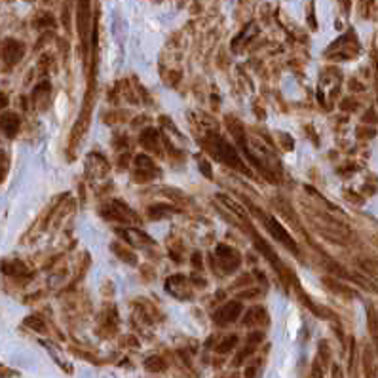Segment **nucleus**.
<instances>
[{"label":"nucleus","instance_id":"13","mask_svg":"<svg viewBox=\"0 0 378 378\" xmlns=\"http://www.w3.org/2000/svg\"><path fill=\"white\" fill-rule=\"evenodd\" d=\"M113 249H114V251H116V253H120V259H122V260H127L129 264H135V259H133V255H131V253H129V251H120V249H118V246H116V243H114V246H113Z\"/></svg>","mask_w":378,"mask_h":378},{"label":"nucleus","instance_id":"16","mask_svg":"<svg viewBox=\"0 0 378 378\" xmlns=\"http://www.w3.org/2000/svg\"><path fill=\"white\" fill-rule=\"evenodd\" d=\"M255 374H257V365L247 367V371H246V378H255Z\"/></svg>","mask_w":378,"mask_h":378},{"label":"nucleus","instance_id":"2","mask_svg":"<svg viewBox=\"0 0 378 378\" xmlns=\"http://www.w3.org/2000/svg\"><path fill=\"white\" fill-rule=\"evenodd\" d=\"M266 228H268L274 238L278 239V241H281V243H283V246H285L289 251L299 253V247H297V243L293 241V238L289 236V234H287V230L281 225H279L278 220H276V219H266Z\"/></svg>","mask_w":378,"mask_h":378},{"label":"nucleus","instance_id":"6","mask_svg":"<svg viewBox=\"0 0 378 378\" xmlns=\"http://www.w3.org/2000/svg\"><path fill=\"white\" fill-rule=\"evenodd\" d=\"M19 116L15 113H4L0 116V129L6 137H15V133L19 131Z\"/></svg>","mask_w":378,"mask_h":378},{"label":"nucleus","instance_id":"17","mask_svg":"<svg viewBox=\"0 0 378 378\" xmlns=\"http://www.w3.org/2000/svg\"><path fill=\"white\" fill-rule=\"evenodd\" d=\"M199 169H204V173H206L207 177H211V171H209V164H207V162H199Z\"/></svg>","mask_w":378,"mask_h":378},{"label":"nucleus","instance_id":"4","mask_svg":"<svg viewBox=\"0 0 378 378\" xmlns=\"http://www.w3.org/2000/svg\"><path fill=\"white\" fill-rule=\"evenodd\" d=\"M239 314H241V304L239 302H228L220 308L219 312H215V323H219V325H228V323H232L236 321Z\"/></svg>","mask_w":378,"mask_h":378},{"label":"nucleus","instance_id":"15","mask_svg":"<svg viewBox=\"0 0 378 378\" xmlns=\"http://www.w3.org/2000/svg\"><path fill=\"white\" fill-rule=\"evenodd\" d=\"M262 337H264L262 332H257V335H251V337L247 339V342H249V344H255V342H260V340H262Z\"/></svg>","mask_w":378,"mask_h":378},{"label":"nucleus","instance_id":"5","mask_svg":"<svg viewBox=\"0 0 378 378\" xmlns=\"http://www.w3.org/2000/svg\"><path fill=\"white\" fill-rule=\"evenodd\" d=\"M217 253H219V262L220 266L225 268L226 272H232L239 266V255L238 251H234L230 247L226 246H219L217 247Z\"/></svg>","mask_w":378,"mask_h":378},{"label":"nucleus","instance_id":"3","mask_svg":"<svg viewBox=\"0 0 378 378\" xmlns=\"http://www.w3.org/2000/svg\"><path fill=\"white\" fill-rule=\"evenodd\" d=\"M25 55V46L17 42V40H6L4 46H2V57L6 61L8 65H15L19 63Z\"/></svg>","mask_w":378,"mask_h":378},{"label":"nucleus","instance_id":"11","mask_svg":"<svg viewBox=\"0 0 378 378\" xmlns=\"http://www.w3.org/2000/svg\"><path fill=\"white\" fill-rule=\"evenodd\" d=\"M25 325L31 327V329H34V331H38V332L46 331V323H44L40 318H36V316H29V318L25 319Z\"/></svg>","mask_w":378,"mask_h":378},{"label":"nucleus","instance_id":"10","mask_svg":"<svg viewBox=\"0 0 378 378\" xmlns=\"http://www.w3.org/2000/svg\"><path fill=\"white\" fill-rule=\"evenodd\" d=\"M369 327H371L372 339L376 340L378 344V310H374V308H369Z\"/></svg>","mask_w":378,"mask_h":378},{"label":"nucleus","instance_id":"9","mask_svg":"<svg viewBox=\"0 0 378 378\" xmlns=\"http://www.w3.org/2000/svg\"><path fill=\"white\" fill-rule=\"evenodd\" d=\"M145 369L150 372H162V371H166L167 365L162 358H148L145 361Z\"/></svg>","mask_w":378,"mask_h":378},{"label":"nucleus","instance_id":"1","mask_svg":"<svg viewBox=\"0 0 378 378\" xmlns=\"http://www.w3.org/2000/svg\"><path fill=\"white\" fill-rule=\"evenodd\" d=\"M206 146H207V150H209V152H211L215 158L219 160V162H225V164L236 167V169H239V171L249 173V169H246V167H243V164H241V160L238 158L236 150H234L232 146L228 145L226 141L220 139V137H213L209 143H206Z\"/></svg>","mask_w":378,"mask_h":378},{"label":"nucleus","instance_id":"14","mask_svg":"<svg viewBox=\"0 0 378 378\" xmlns=\"http://www.w3.org/2000/svg\"><path fill=\"white\" fill-rule=\"evenodd\" d=\"M13 374H17V372H13V371H10V369H6V367L0 365V378H10V376H13Z\"/></svg>","mask_w":378,"mask_h":378},{"label":"nucleus","instance_id":"12","mask_svg":"<svg viewBox=\"0 0 378 378\" xmlns=\"http://www.w3.org/2000/svg\"><path fill=\"white\" fill-rule=\"evenodd\" d=\"M236 342H238V339H236V337H228V339H226L225 342H223V344H219V348H217V350H219L220 353L230 352V350H232L234 346H236Z\"/></svg>","mask_w":378,"mask_h":378},{"label":"nucleus","instance_id":"18","mask_svg":"<svg viewBox=\"0 0 378 378\" xmlns=\"http://www.w3.org/2000/svg\"><path fill=\"white\" fill-rule=\"evenodd\" d=\"M8 105V97L6 95H0V108H4Z\"/></svg>","mask_w":378,"mask_h":378},{"label":"nucleus","instance_id":"8","mask_svg":"<svg viewBox=\"0 0 378 378\" xmlns=\"http://www.w3.org/2000/svg\"><path fill=\"white\" fill-rule=\"evenodd\" d=\"M0 268H2V272L8 274V276H15V274L27 272L25 266L21 264L19 260H12V262H2V264H0Z\"/></svg>","mask_w":378,"mask_h":378},{"label":"nucleus","instance_id":"7","mask_svg":"<svg viewBox=\"0 0 378 378\" xmlns=\"http://www.w3.org/2000/svg\"><path fill=\"white\" fill-rule=\"evenodd\" d=\"M253 239H255V246L259 247L260 251L264 253V257H266V259H268V260H270V262H272V266H274V268H276V270H279V274H283V266H281V262H279V259H278V257L274 255L272 247L268 246V243H266L264 239H260L259 236H257V234H253Z\"/></svg>","mask_w":378,"mask_h":378}]
</instances>
